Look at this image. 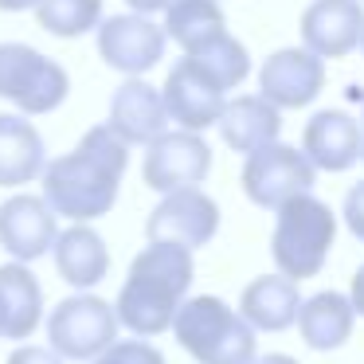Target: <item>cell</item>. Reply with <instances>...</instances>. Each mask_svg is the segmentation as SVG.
I'll return each mask as SVG.
<instances>
[{
    "label": "cell",
    "instance_id": "cell-24",
    "mask_svg": "<svg viewBox=\"0 0 364 364\" xmlns=\"http://www.w3.org/2000/svg\"><path fill=\"white\" fill-rule=\"evenodd\" d=\"M102 20V0H40L36 4V24L55 40H79L87 32H98Z\"/></svg>",
    "mask_w": 364,
    "mask_h": 364
},
{
    "label": "cell",
    "instance_id": "cell-31",
    "mask_svg": "<svg viewBox=\"0 0 364 364\" xmlns=\"http://www.w3.org/2000/svg\"><path fill=\"white\" fill-rule=\"evenodd\" d=\"M40 0H0V12H36Z\"/></svg>",
    "mask_w": 364,
    "mask_h": 364
},
{
    "label": "cell",
    "instance_id": "cell-14",
    "mask_svg": "<svg viewBox=\"0 0 364 364\" xmlns=\"http://www.w3.org/2000/svg\"><path fill=\"white\" fill-rule=\"evenodd\" d=\"M364 40L360 0H314L301 12V48L321 59H345Z\"/></svg>",
    "mask_w": 364,
    "mask_h": 364
},
{
    "label": "cell",
    "instance_id": "cell-8",
    "mask_svg": "<svg viewBox=\"0 0 364 364\" xmlns=\"http://www.w3.org/2000/svg\"><path fill=\"white\" fill-rule=\"evenodd\" d=\"M212 173V145L200 134L188 129H165L157 141L145 145L141 161V181L145 188L161 192H181V188H200Z\"/></svg>",
    "mask_w": 364,
    "mask_h": 364
},
{
    "label": "cell",
    "instance_id": "cell-27",
    "mask_svg": "<svg viewBox=\"0 0 364 364\" xmlns=\"http://www.w3.org/2000/svg\"><path fill=\"white\" fill-rule=\"evenodd\" d=\"M341 215H345V228L364 243V181L348 188V196H345V212H341Z\"/></svg>",
    "mask_w": 364,
    "mask_h": 364
},
{
    "label": "cell",
    "instance_id": "cell-34",
    "mask_svg": "<svg viewBox=\"0 0 364 364\" xmlns=\"http://www.w3.org/2000/svg\"><path fill=\"white\" fill-rule=\"evenodd\" d=\"M360 122H364V98H360Z\"/></svg>",
    "mask_w": 364,
    "mask_h": 364
},
{
    "label": "cell",
    "instance_id": "cell-13",
    "mask_svg": "<svg viewBox=\"0 0 364 364\" xmlns=\"http://www.w3.org/2000/svg\"><path fill=\"white\" fill-rule=\"evenodd\" d=\"M325 90V59L309 48H282L262 63L259 95L278 110H301Z\"/></svg>",
    "mask_w": 364,
    "mask_h": 364
},
{
    "label": "cell",
    "instance_id": "cell-7",
    "mask_svg": "<svg viewBox=\"0 0 364 364\" xmlns=\"http://www.w3.org/2000/svg\"><path fill=\"white\" fill-rule=\"evenodd\" d=\"M314 176H317V168L301 149L270 141V145H262V149L247 153L243 176H239V181H243V192H247L251 204L278 212V208L290 204L294 196L314 192Z\"/></svg>",
    "mask_w": 364,
    "mask_h": 364
},
{
    "label": "cell",
    "instance_id": "cell-25",
    "mask_svg": "<svg viewBox=\"0 0 364 364\" xmlns=\"http://www.w3.org/2000/svg\"><path fill=\"white\" fill-rule=\"evenodd\" d=\"M188 55L196 59L223 90H239L247 82V75H251V51H247L231 32L215 36L212 43H204L200 51H188Z\"/></svg>",
    "mask_w": 364,
    "mask_h": 364
},
{
    "label": "cell",
    "instance_id": "cell-20",
    "mask_svg": "<svg viewBox=\"0 0 364 364\" xmlns=\"http://www.w3.org/2000/svg\"><path fill=\"white\" fill-rule=\"evenodd\" d=\"M278 134H282V110H278L274 102H267L262 95L231 98L223 118H220L223 145L243 153V157L255 149H262V145H270V141H278Z\"/></svg>",
    "mask_w": 364,
    "mask_h": 364
},
{
    "label": "cell",
    "instance_id": "cell-26",
    "mask_svg": "<svg viewBox=\"0 0 364 364\" xmlns=\"http://www.w3.org/2000/svg\"><path fill=\"white\" fill-rule=\"evenodd\" d=\"M90 364H168L165 353L157 345H149L145 337H134V341H114L102 356H95Z\"/></svg>",
    "mask_w": 364,
    "mask_h": 364
},
{
    "label": "cell",
    "instance_id": "cell-12",
    "mask_svg": "<svg viewBox=\"0 0 364 364\" xmlns=\"http://www.w3.org/2000/svg\"><path fill=\"white\" fill-rule=\"evenodd\" d=\"M59 235L55 212L43 196L32 192H16L0 204V251L12 262H36L51 255Z\"/></svg>",
    "mask_w": 364,
    "mask_h": 364
},
{
    "label": "cell",
    "instance_id": "cell-22",
    "mask_svg": "<svg viewBox=\"0 0 364 364\" xmlns=\"http://www.w3.org/2000/svg\"><path fill=\"white\" fill-rule=\"evenodd\" d=\"M353 325H356V309H353V298H348V294L321 290V294L301 301L298 329H301V341H306L314 353H333V348H341L353 337Z\"/></svg>",
    "mask_w": 364,
    "mask_h": 364
},
{
    "label": "cell",
    "instance_id": "cell-35",
    "mask_svg": "<svg viewBox=\"0 0 364 364\" xmlns=\"http://www.w3.org/2000/svg\"><path fill=\"white\" fill-rule=\"evenodd\" d=\"M360 51H364V40H360Z\"/></svg>",
    "mask_w": 364,
    "mask_h": 364
},
{
    "label": "cell",
    "instance_id": "cell-30",
    "mask_svg": "<svg viewBox=\"0 0 364 364\" xmlns=\"http://www.w3.org/2000/svg\"><path fill=\"white\" fill-rule=\"evenodd\" d=\"M126 4H129L134 12H141V16H153V12H165L173 0H126Z\"/></svg>",
    "mask_w": 364,
    "mask_h": 364
},
{
    "label": "cell",
    "instance_id": "cell-9",
    "mask_svg": "<svg viewBox=\"0 0 364 364\" xmlns=\"http://www.w3.org/2000/svg\"><path fill=\"white\" fill-rule=\"evenodd\" d=\"M98 43V59H102L110 71L126 75V79H141L145 71L165 59V28L153 24L141 12H122V16H106L95 32Z\"/></svg>",
    "mask_w": 364,
    "mask_h": 364
},
{
    "label": "cell",
    "instance_id": "cell-6",
    "mask_svg": "<svg viewBox=\"0 0 364 364\" xmlns=\"http://www.w3.org/2000/svg\"><path fill=\"white\" fill-rule=\"evenodd\" d=\"M118 329H122V321L114 314V306L90 290L63 298L48 314V341L63 360L90 364L95 356H102L118 341Z\"/></svg>",
    "mask_w": 364,
    "mask_h": 364
},
{
    "label": "cell",
    "instance_id": "cell-17",
    "mask_svg": "<svg viewBox=\"0 0 364 364\" xmlns=\"http://www.w3.org/2000/svg\"><path fill=\"white\" fill-rule=\"evenodd\" d=\"M48 168V145L28 114H0V188H24Z\"/></svg>",
    "mask_w": 364,
    "mask_h": 364
},
{
    "label": "cell",
    "instance_id": "cell-3",
    "mask_svg": "<svg viewBox=\"0 0 364 364\" xmlns=\"http://www.w3.org/2000/svg\"><path fill=\"white\" fill-rule=\"evenodd\" d=\"M173 337L196 364H255V329L215 294H196L181 306Z\"/></svg>",
    "mask_w": 364,
    "mask_h": 364
},
{
    "label": "cell",
    "instance_id": "cell-21",
    "mask_svg": "<svg viewBox=\"0 0 364 364\" xmlns=\"http://www.w3.org/2000/svg\"><path fill=\"white\" fill-rule=\"evenodd\" d=\"M0 314H4V341H28L43 321V286L28 262L0 267Z\"/></svg>",
    "mask_w": 364,
    "mask_h": 364
},
{
    "label": "cell",
    "instance_id": "cell-33",
    "mask_svg": "<svg viewBox=\"0 0 364 364\" xmlns=\"http://www.w3.org/2000/svg\"><path fill=\"white\" fill-rule=\"evenodd\" d=\"M0 337H4V314H0Z\"/></svg>",
    "mask_w": 364,
    "mask_h": 364
},
{
    "label": "cell",
    "instance_id": "cell-32",
    "mask_svg": "<svg viewBox=\"0 0 364 364\" xmlns=\"http://www.w3.org/2000/svg\"><path fill=\"white\" fill-rule=\"evenodd\" d=\"M255 364H298V360L286 353H267V356H255Z\"/></svg>",
    "mask_w": 364,
    "mask_h": 364
},
{
    "label": "cell",
    "instance_id": "cell-18",
    "mask_svg": "<svg viewBox=\"0 0 364 364\" xmlns=\"http://www.w3.org/2000/svg\"><path fill=\"white\" fill-rule=\"evenodd\" d=\"M51 259H55L59 278L75 290H95L110 274V247L90 223H71V228L59 231Z\"/></svg>",
    "mask_w": 364,
    "mask_h": 364
},
{
    "label": "cell",
    "instance_id": "cell-23",
    "mask_svg": "<svg viewBox=\"0 0 364 364\" xmlns=\"http://www.w3.org/2000/svg\"><path fill=\"white\" fill-rule=\"evenodd\" d=\"M165 36L188 51H200L204 43H212L215 36L228 32V20H223L220 0H173L165 9Z\"/></svg>",
    "mask_w": 364,
    "mask_h": 364
},
{
    "label": "cell",
    "instance_id": "cell-4",
    "mask_svg": "<svg viewBox=\"0 0 364 364\" xmlns=\"http://www.w3.org/2000/svg\"><path fill=\"white\" fill-rule=\"evenodd\" d=\"M337 239V215L325 200H317L314 192L294 196L290 204L278 208L274 235H270V255H274L278 274L294 278H317L333 251Z\"/></svg>",
    "mask_w": 364,
    "mask_h": 364
},
{
    "label": "cell",
    "instance_id": "cell-10",
    "mask_svg": "<svg viewBox=\"0 0 364 364\" xmlns=\"http://www.w3.org/2000/svg\"><path fill=\"white\" fill-rule=\"evenodd\" d=\"M220 231V204L204 188H181L168 192L145 220V239L149 243H176L184 251L208 247Z\"/></svg>",
    "mask_w": 364,
    "mask_h": 364
},
{
    "label": "cell",
    "instance_id": "cell-29",
    "mask_svg": "<svg viewBox=\"0 0 364 364\" xmlns=\"http://www.w3.org/2000/svg\"><path fill=\"white\" fill-rule=\"evenodd\" d=\"M348 298H353V309L364 317V262H360V270L353 274V290H348Z\"/></svg>",
    "mask_w": 364,
    "mask_h": 364
},
{
    "label": "cell",
    "instance_id": "cell-16",
    "mask_svg": "<svg viewBox=\"0 0 364 364\" xmlns=\"http://www.w3.org/2000/svg\"><path fill=\"white\" fill-rule=\"evenodd\" d=\"M106 126L126 145H149L168 129L165 95L145 79H126L110 98V118Z\"/></svg>",
    "mask_w": 364,
    "mask_h": 364
},
{
    "label": "cell",
    "instance_id": "cell-11",
    "mask_svg": "<svg viewBox=\"0 0 364 364\" xmlns=\"http://www.w3.org/2000/svg\"><path fill=\"white\" fill-rule=\"evenodd\" d=\"M165 110L168 122H176L188 134H204V129L220 126L223 110H228V90L204 71L192 55H184L181 63H173V71L165 75Z\"/></svg>",
    "mask_w": 364,
    "mask_h": 364
},
{
    "label": "cell",
    "instance_id": "cell-19",
    "mask_svg": "<svg viewBox=\"0 0 364 364\" xmlns=\"http://www.w3.org/2000/svg\"><path fill=\"white\" fill-rule=\"evenodd\" d=\"M301 301L306 298L298 294V282H294V278L262 274L243 290L239 314H243L247 321H251V329H259V333H282V329H290V325H298Z\"/></svg>",
    "mask_w": 364,
    "mask_h": 364
},
{
    "label": "cell",
    "instance_id": "cell-1",
    "mask_svg": "<svg viewBox=\"0 0 364 364\" xmlns=\"http://www.w3.org/2000/svg\"><path fill=\"white\" fill-rule=\"evenodd\" d=\"M129 168V145L110 126H90L71 153L48 161L43 168V200L51 212L71 223H95L114 212L122 176Z\"/></svg>",
    "mask_w": 364,
    "mask_h": 364
},
{
    "label": "cell",
    "instance_id": "cell-15",
    "mask_svg": "<svg viewBox=\"0 0 364 364\" xmlns=\"http://www.w3.org/2000/svg\"><path fill=\"white\" fill-rule=\"evenodd\" d=\"M301 153L321 173H345L364 157V126L345 110H321L301 129Z\"/></svg>",
    "mask_w": 364,
    "mask_h": 364
},
{
    "label": "cell",
    "instance_id": "cell-5",
    "mask_svg": "<svg viewBox=\"0 0 364 364\" xmlns=\"http://www.w3.org/2000/svg\"><path fill=\"white\" fill-rule=\"evenodd\" d=\"M71 79L51 55L36 51L32 43H0V98L20 114L40 118L67 102Z\"/></svg>",
    "mask_w": 364,
    "mask_h": 364
},
{
    "label": "cell",
    "instance_id": "cell-28",
    "mask_svg": "<svg viewBox=\"0 0 364 364\" xmlns=\"http://www.w3.org/2000/svg\"><path fill=\"white\" fill-rule=\"evenodd\" d=\"M9 364H67L55 348H43V345H16L9 353Z\"/></svg>",
    "mask_w": 364,
    "mask_h": 364
},
{
    "label": "cell",
    "instance_id": "cell-2",
    "mask_svg": "<svg viewBox=\"0 0 364 364\" xmlns=\"http://www.w3.org/2000/svg\"><path fill=\"white\" fill-rule=\"evenodd\" d=\"M192 274L196 262L192 251L176 243H149L134 255L129 274L118 290L114 314L126 325L134 337H161L165 329H173L181 306L188 301L192 290Z\"/></svg>",
    "mask_w": 364,
    "mask_h": 364
}]
</instances>
